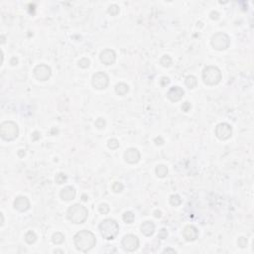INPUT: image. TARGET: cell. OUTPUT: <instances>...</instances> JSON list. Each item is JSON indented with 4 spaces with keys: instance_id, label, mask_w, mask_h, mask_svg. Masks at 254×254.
Instances as JSON below:
<instances>
[{
    "instance_id": "1",
    "label": "cell",
    "mask_w": 254,
    "mask_h": 254,
    "mask_svg": "<svg viewBox=\"0 0 254 254\" xmlns=\"http://www.w3.org/2000/svg\"><path fill=\"white\" fill-rule=\"evenodd\" d=\"M74 242L75 248L80 252H88L96 244L95 235L89 230L83 229L74 234Z\"/></svg>"
},
{
    "instance_id": "2",
    "label": "cell",
    "mask_w": 254,
    "mask_h": 254,
    "mask_svg": "<svg viewBox=\"0 0 254 254\" xmlns=\"http://www.w3.org/2000/svg\"><path fill=\"white\" fill-rule=\"evenodd\" d=\"M98 228L101 236L106 240H113L119 233V225L117 221L111 218L103 219L99 223Z\"/></svg>"
},
{
    "instance_id": "3",
    "label": "cell",
    "mask_w": 254,
    "mask_h": 254,
    "mask_svg": "<svg viewBox=\"0 0 254 254\" xmlns=\"http://www.w3.org/2000/svg\"><path fill=\"white\" fill-rule=\"evenodd\" d=\"M89 217V212L83 204H75L68 208L67 218L69 221L75 224H82Z\"/></svg>"
},
{
    "instance_id": "4",
    "label": "cell",
    "mask_w": 254,
    "mask_h": 254,
    "mask_svg": "<svg viewBox=\"0 0 254 254\" xmlns=\"http://www.w3.org/2000/svg\"><path fill=\"white\" fill-rule=\"evenodd\" d=\"M0 135L5 141H13L19 135V127L13 121H4L0 126Z\"/></svg>"
},
{
    "instance_id": "5",
    "label": "cell",
    "mask_w": 254,
    "mask_h": 254,
    "mask_svg": "<svg viewBox=\"0 0 254 254\" xmlns=\"http://www.w3.org/2000/svg\"><path fill=\"white\" fill-rule=\"evenodd\" d=\"M203 80L207 85H215L221 80V72L218 67L208 66L203 71Z\"/></svg>"
},
{
    "instance_id": "6",
    "label": "cell",
    "mask_w": 254,
    "mask_h": 254,
    "mask_svg": "<svg viewBox=\"0 0 254 254\" xmlns=\"http://www.w3.org/2000/svg\"><path fill=\"white\" fill-rule=\"evenodd\" d=\"M212 46L213 47V49L218 51H224L226 50L229 45H230V39L228 35H226L225 33H223V32H219V33L214 34L212 38Z\"/></svg>"
},
{
    "instance_id": "7",
    "label": "cell",
    "mask_w": 254,
    "mask_h": 254,
    "mask_svg": "<svg viewBox=\"0 0 254 254\" xmlns=\"http://www.w3.org/2000/svg\"><path fill=\"white\" fill-rule=\"evenodd\" d=\"M122 248L127 252H134L139 247V239L134 234H126L121 240Z\"/></svg>"
},
{
    "instance_id": "8",
    "label": "cell",
    "mask_w": 254,
    "mask_h": 254,
    "mask_svg": "<svg viewBox=\"0 0 254 254\" xmlns=\"http://www.w3.org/2000/svg\"><path fill=\"white\" fill-rule=\"evenodd\" d=\"M91 84H93V86L96 89H105L108 86L109 78L105 73L98 72L93 75Z\"/></svg>"
},
{
    "instance_id": "9",
    "label": "cell",
    "mask_w": 254,
    "mask_h": 254,
    "mask_svg": "<svg viewBox=\"0 0 254 254\" xmlns=\"http://www.w3.org/2000/svg\"><path fill=\"white\" fill-rule=\"evenodd\" d=\"M215 136H217L219 140H228L231 137L232 135V127L228 123H219L215 127Z\"/></svg>"
},
{
    "instance_id": "10",
    "label": "cell",
    "mask_w": 254,
    "mask_h": 254,
    "mask_svg": "<svg viewBox=\"0 0 254 254\" xmlns=\"http://www.w3.org/2000/svg\"><path fill=\"white\" fill-rule=\"evenodd\" d=\"M34 74L37 79L42 80H48L52 75V69L51 68L44 64H40L35 67L34 69Z\"/></svg>"
},
{
    "instance_id": "11",
    "label": "cell",
    "mask_w": 254,
    "mask_h": 254,
    "mask_svg": "<svg viewBox=\"0 0 254 254\" xmlns=\"http://www.w3.org/2000/svg\"><path fill=\"white\" fill-rule=\"evenodd\" d=\"M99 59H100V61H101L102 64L109 66V65H113L115 63L116 54H115L114 51L111 50V49H105V50H103L100 53Z\"/></svg>"
},
{
    "instance_id": "12",
    "label": "cell",
    "mask_w": 254,
    "mask_h": 254,
    "mask_svg": "<svg viewBox=\"0 0 254 254\" xmlns=\"http://www.w3.org/2000/svg\"><path fill=\"white\" fill-rule=\"evenodd\" d=\"M140 157V152L136 148H128L124 152V160H125L128 164H136L139 162Z\"/></svg>"
},
{
    "instance_id": "13",
    "label": "cell",
    "mask_w": 254,
    "mask_h": 254,
    "mask_svg": "<svg viewBox=\"0 0 254 254\" xmlns=\"http://www.w3.org/2000/svg\"><path fill=\"white\" fill-rule=\"evenodd\" d=\"M14 208L17 209L20 213H25L30 208L29 199L24 196H19L14 201Z\"/></svg>"
},
{
    "instance_id": "14",
    "label": "cell",
    "mask_w": 254,
    "mask_h": 254,
    "mask_svg": "<svg viewBox=\"0 0 254 254\" xmlns=\"http://www.w3.org/2000/svg\"><path fill=\"white\" fill-rule=\"evenodd\" d=\"M183 235L187 241H194L199 237V230L194 225H187L183 230Z\"/></svg>"
},
{
    "instance_id": "15",
    "label": "cell",
    "mask_w": 254,
    "mask_h": 254,
    "mask_svg": "<svg viewBox=\"0 0 254 254\" xmlns=\"http://www.w3.org/2000/svg\"><path fill=\"white\" fill-rule=\"evenodd\" d=\"M184 94H185V91H184V89L182 88H180V86H172L168 93H167L168 98L173 102L181 100Z\"/></svg>"
},
{
    "instance_id": "16",
    "label": "cell",
    "mask_w": 254,
    "mask_h": 254,
    "mask_svg": "<svg viewBox=\"0 0 254 254\" xmlns=\"http://www.w3.org/2000/svg\"><path fill=\"white\" fill-rule=\"evenodd\" d=\"M75 194H77V191H75V189L72 186L65 187L60 192V197L65 202L73 201V199L75 198Z\"/></svg>"
},
{
    "instance_id": "17",
    "label": "cell",
    "mask_w": 254,
    "mask_h": 254,
    "mask_svg": "<svg viewBox=\"0 0 254 254\" xmlns=\"http://www.w3.org/2000/svg\"><path fill=\"white\" fill-rule=\"evenodd\" d=\"M140 229H141V232L145 236H152L155 232V224L149 220L144 221L140 226Z\"/></svg>"
},
{
    "instance_id": "18",
    "label": "cell",
    "mask_w": 254,
    "mask_h": 254,
    "mask_svg": "<svg viewBox=\"0 0 254 254\" xmlns=\"http://www.w3.org/2000/svg\"><path fill=\"white\" fill-rule=\"evenodd\" d=\"M115 91L118 95H125L129 91V86L124 83H119L115 85Z\"/></svg>"
},
{
    "instance_id": "19",
    "label": "cell",
    "mask_w": 254,
    "mask_h": 254,
    "mask_svg": "<svg viewBox=\"0 0 254 254\" xmlns=\"http://www.w3.org/2000/svg\"><path fill=\"white\" fill-rule=\"evenodd\" d=\"M185 84H186V85L188 86L189 89H193L198 85V79H197L196 77H194V75H192V74L188 75V77L186 78V79H185Z\"/></svg>"
},
{
    "instance_id": "20",
    "label": "cell",
    "mask_w": 254,
    "mask_h": 254,
    "mask_svg": "<svg viewBox=\"0 0 254 254\" xmlns=\"http://www.w3.org/2000/svg\"><path fill=\"white\" fill-rule=\"evenodd\" d=\"M156 175L159 178H165L168 175V168L165 165H158L156 167Z\"/></svg>"
},
{
    "instance_id": "21",
    "label": "cell",
    "mask_w": 254,
    "mask_h": 254,
    "mask_svg": "<svg viewBox=\"0 0 254 254\" xmlns=\"http://www.w3.org/2000/svg\"><path fill=\"white\" fill-rule=\"evenodd\" d=\"M24 238H25V241L28 243V244H33V243H35L37 240V235L34 231L30 230L25 234Z\"/></svg>"
},
{
    "instance_id": "22",
    "label": "cell",
    "mask_w": 254,
    "mask_h": 254,
    "mask_svg": "<svg viewBox=\"0 0 254 254\" xmlns=\"http://www.w3.org/2000/svg\"><path fill=\"white\" fill-rule=\"evenodd\" d=\"M52 241L55 244H62L65 241V235L61 232H55L52 236Z\"/></svg>"
},
{
    "instance_id": "23",
    "label": "cell",
    "mask_w": 254,
    "mask_h": 254,
    "mask_svg": "<svg viewBox=\"0 0 254 254\" xmlns=\"http://www.w3.org/2000/svg\"><path fill=\"white\" fill-rule=\"evenodd\" d=\"M172 58L169 55H164L163 57L161 58L160 60V64L163 66L164 68H169L172 65Z\"/></svg>"
},
{
    "instance_id": "24",
    "label": "cell",
    "mask_w": 254,
    "mask_h": 254,
    "mask_svg": "<svg viewBox=\"0 0 254 254\" xmlns=\"http://www.w3.org/2000/svg\"><path fill=\"white\" fill-rule=\"evenodd\" d=\"M170 204L173 207H178L182 204V199L179 194H172L170 197Z\"/></svg>"
},
{
    "instance_id": "25",
    "label": "cell",
    "mask_w": 254,
    "mask_h": 254,
    "mask_svg": "<svg viewBox=\"0 0 254 254\" xmlns=\"http://www.w3.org/2000/svg\"><path fill=\"white\" fill-rule=\"evenodd\" d=\"M123 220L125 221L126 223H132L133 221H134V218H135V215L133 214L132 212H126V213H124L123 214V217H122Z\"/></svg>"
},
{
    "instance_id": "26",
    "label": "cell",
    "mask_w": 254,
    "mask_h": 254,
    "mask_svg": "<svg viewBox=\"0 0 254 254\" xmlns=\"http://www.w3.org/2000/svg\"><path fill=\"white\" fill-rule=\"evenodd\" d=\"M107 147L111 150H115L119 147V141L115 138H111L107 141Z\"/></svg>"
},
{
    "instance_id": "27",
    "label": "cell",
    "mask_w": 254,
    "mask_h": 254,
    "mask_svg": "<svg viewBox=\"0 0 254 254\" xmlns=\"http://www.w3.org/2000/svg\"><path fill=\"white\" fill-rule=\"evenodd\" d=\"M68 180V177L64 174V173H59L58 175H56V178H55V181L57 184H59V185H62V184L64 183H66Z\"/></svg>"
},
{
    "instance_id": "28",
    "label": "cell",
    "mask_w": 254,
    "mask_h": 254,
    "mask_svg": "<svg viewBox=\"0 0 254 254\" xmlns=\"http://www.w3.org/2000/svg\"><path fill=\"white\" fill-rule=\"evenodd\" d=\"M107 12H108L111 16H116L118 13H119V7L117 6L116 4H112L107 9Z\"/></svg>"
},
{
    "instance_id": "29",
    "label": "cell",
    "mask_w": 254,
    "mask_h": 254,
    "mask_svg": "<svg viewBox=\"0 0 254 254\" xmlns=\"http://www.w3.org/2000/svg\"><path fill=\"white\" fill-rule=\"evenodd\" d=\"M98 210H99V213H102V214H107L109 213V210H110V208L109 206L107 204L105 203H102L99 204V207H98Z\"/></svg>"
},
{
    "instance_id": "30",
    "label": "cell",
    "mask_w": 254,
    "mask_h": 254,
    "mask_svg": "<svg viewBox=\"0 0 254 254\" xmlns=\"http://www.w3.org/2000/svg\"><path fill=\"white\" fill-rule=\"evenodd\" d=\"M123 189H124V186H123V184L120 183V182H115L114 184H113V186H112L113 192L116 193V194L121 193L123 191Z\"/></svg>"
},
{
    "instance_id": "31",
    "label": "cell",
    "mask_w": 254,
    "mask_h": 254,
    "mask_svg": "<svg viewBox=\"0 0 254 254\" xmlns=\"http://www.w3.org/2000/svg\"><path fill=\"white\" fill-rule=\"evenodd\" d=\"M89 65H90V62H89V60L88 58H83V59H80V60L79 61V67L82 68V69L89 68Z\"/></svg>"
},
{
    "instance_id": "32",
    "label": "cell",
    "mask_w": 254,
    "mask_h": 254,
    "mask_svg": "<svg viewBox=\"0 0 254 254\" xmlns=\"http://www.w3.org/2000/svg\"><path fill=\"white\" fill-rule=\"evenodd\" d=\"M94 125H95V127H97L98 129H102V128L105 127L106 122H105V120L103 119V118L99 117V118H97L96 121L94 122Z\"/></svg>"
},
{
    "instance_id": "33",
    "label": "cell",
    "mask_w": 254,
    "mask_h": 254,
    "mask_svg": "<svg viewBox=\"0 0 254 254\" xmlns=\"http://www.w3.org/2000/svg\"><path fill=\"white\" fill-rule=\"evenodd\" d=\"M247 243H248L247 238H245L244 236L239 237L238 240H237V245H238L239 247H241V248H245L247 246Z\"/></svg>"
},
{
    "instance_id": "34",
    "label": "cell",
    "mask_w": 254,
    "mask_h": 254,
    "mask_svg": "<svg viewBox=\"0 0 254 254\" xmlns=\"http://www.w3.org/2000/svg\"><path fill=\"white\" fill-rule=\"evenodd\" d=\"M167 236H168V232L165 228H162L160 231H159V234H158V238H161V239H165L167 238Z\"/></svg>"
},
{
    "instance_id": "35",
    "label": "cell",
    "mask_w": 254,
    "mask_h": 254,
    "mask_svg": "<svg viewBox=\"0 0 254 254\" xmlns=\"http://www.w3.org/2000/svg\"><path fill=\"white\" fill-rule=\"evenodd\" d=\"M191 108H192V105H191L190 102H188V101L184 102L183 105H182V110H183V111H185V112L190 111V110H191Z\"/></svg>"
},
{
    "instance_id": "36",
    "label": "cell",
    "mask_w": 254,
    "mask_h": 254,
    "mask_svg": "<svg viewBox=\"0 0 254 254\" xmlns=\"http://www.w3.org/2000/svg\"><path fill=\"white\" fill-rule=\"evenodd\" d=\"M160 84L162 86H165V85H168L170 84V79L167 78V77H163L161 79H160Z\"/></svg>"
},
{
    "instance_id": "37",
    "label": "cell",
    "mask_w": 254,
    "mask_h": 254,
    "mask_svg": "<svg viewBox=\"0 0 254 254\" xmlns=\"http://www.w3.org/2000/svg\"><path fill=\"white\" fill-rule=\"evenodd\" d=\"M210 16V19H213V20H218L219 18V13L217 12V11H212L209 14Z\"/></svg>"
},
{
    "instance_id": "38",
    "label": "cell",
    "mask_w": 254,
    "mask_h": 254,
    "mask_svg": "<svg viewBox=\"0 0 254 254\" xmlns=\"http://www.w3.org/2000/svg\"><path fill=\"white\" fill-rule=\"evenodd\" d=\"M154 142L156 143V145H163L164 144V139L162 138L161 136H158L154 139Z\"/></svg>"
},
{
    "instance_id": "39",
    "label": "cell",
    "mask_w": 254,
    "mask_h": 254,
    "mask_svg": "<svg viewBox=\"0 0 254 254\" xmlns=\"http://www.w3.org/2000/svg\"><path fill=\"white\" fill-rule=\"evenodd\" d=\"M154 217L156 218H160L162 217V213H161V210H158V209H156L155 212H154Z\"/></svg>"
},
{
    "instance_id": "40",
    "label": "cell",
    "mask_w": 254,
    "mask_h": 254,
    "mask_svg": "<svg viewBox=\"0 0 254 254\" xmlns=\"http://www.w3.org/2000/svg\"><path fill=\"white\" fill-rule=\"evenodd\" d=\"M10 64H11L12 66H16V65L18 64V59L16 57H13L11 60H10Z\"/></svg>"
},
{
    "instance_id": "41",
    "label": "cell",
    "mask_w": 254,
    "mask_h": 254,
    "mask_svg": "<svg viewBox=\"0 0 254 254\" xmlns=\"http://www.w3.org/2000/svg\"><path fill=\"white\" fill-rule=\"evenodd\" d=\"M163 252L164 253H169V252H171V253H177V251L175 249H172V248H166V249L163 250Z\"/></svg>"
},
{
    "instance_id": "42",
    "label": "cell",
    "mask_w": 254,
    "mask_h": 254,
    "mask_svg": "<svg viewBox=\"0 0 254 254\" xmlns=\"http://www.w3.org/2000/svg\"><path fill=\"white\" fill-rule=\"evenodd\" d=\"M18 155L20 156V157H24V156H25V150H19Z\"/></svg>"
},
{
    "instance_id": "43",
    "label": "cell",
    "mask_w": 254,
    "mask_h": 254,
    "mask_svg": "<svg viewBox=\"0 0 254 254\" xmlns=\"http://www.w3.org/2000/svg\"><path fill=\"white\" fill-rule=\"evenodd\" d=\"M0 217H1V226L4 224V215H3V213H0Z\"/></svg>"
},
{
    "instance_id": "44",
    "label": "cell",
    "mask_w": 254,
    "mask_h": 254,
    "mask_svg": "<svg viewBox=\"0 0 254 254\" xmlns=\"http://www.w3.org/2000/svg\"><path fill=\"white\" fill-rule=\"evenodd\" d=\"M1 39H2L1 43H2V44H4V43H5V37H4V36H1Z\"/></svg>"
},
{
    "instance_id": "45",
    "label": "cell",
    "mask_w": 254,
    "mask_h": 254,
    "mask_svg": "<svg viewBox=\"0 0 254 254\" xmlns=\"http://www.w3.org/2000/svg\"><path fill=\"white\" fill-rule=\"evenodd\" d=\"M54 252H55V253H59V252H60V253H64V251H63V250H55Z\"/></svg>"
}]
</instances>
